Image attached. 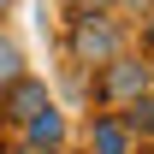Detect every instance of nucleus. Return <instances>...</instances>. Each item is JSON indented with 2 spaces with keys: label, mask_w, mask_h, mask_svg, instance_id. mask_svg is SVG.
<instances>
[{
  "label": "nucleus",
  "mask_w": 154,
  "mask_h": 154,
  "mask_svg": "<svg viewBox=\"0 0 154 154\" xmlns=\"http://www.w3.org/2000/svg\"><path fill=\"white\" fill-rule=\"evenodd\" d=\"M119 119H125V131L136 136V142H154V89H142V95H131L125 107H113Z\"/></svg>",
  "instance_id": "nucleus-6"
},
{
  "label": "nucleus",
  "mask_w": 154,
  "mask_h": 154,
  "mask_svg": "<svg viewBox=\"0 0 154 154\" xmlns=\"http://www.w3.org/2000/svg\"><path fill=\"white\" fill-rule=\"evenodd\" d=\"M136 148H142V142L125 131V119H119L113 107H95V113H89V125H83V154H136Z\"/></svg>",
  "instance_id": "nucleus-4"
},
{
  "label": "nucleus",
  "mask_w": 154,
  "mask_h": 154,
  "mask_svg": "<svg viewBox=\"0 0 154 154\" xmlns=\"http://www.w3.org/2000/svg\"><path fill=\"white\" fill-rule=\"evenodd\" d=\"M6 154H54V148H42V142H30V136H12Z\"/></svg>",
  "instance_id": "nucleus-11"
},
{
  "label": "nucleus",
  "mask_w": 154,
  "mask_h": 154,
  "mask_svg": "<svg viewBox=\"0 0 154 154\" xmlns=\"http://www.w3.org/2000/svg\"><path fill=\"white\" fill-rule=\"evenodd\" d=\"M18 136H30V142H42V148H54V154H71V119H65L59 101H48L36 119H24Z\"/></svg>",
  "instance_id": "nucleus-5"
},
{
  "label": "nucleus",
  "mask_w": 154,
  "mask_h": 154,
  "mask_svg": "<svg viewBox=\"0 0 154 154\" xmlns=\"http://www.w3.org/2000/svg\"><path fill=\"white\" fill-rule=\"evenodd\" d=\"M48 101H54V89H48V83H42L36 71L12 77V83L0 89V125H6V131H18L24 119H36L42 107H48Z\"/></svg>",
  "instance_id": "nucleus-3"
},
{
  "label": "nucleus",
  "mask_w": 154,
  "mask_h": 154,
  "mask_svg": "<svg viewBox=\"0 0 154 154\" xmlns=\"http://www.w3.org/2000/svg\"><path fill=\"white\" fill-rule=\"evenodd\" d=\"M6 6H12V0H0V12H6Z\"/></svg>",
  "instance_id": "nucleus-13"
},
{
  "label": "nucleus",
  "mask_w": 154,
  "mask_h": 154,
  "mask_svg": "<svg viewBox=\"0 0 154 154\" xmlns=\"http://www.w3.org/2000/svg\"><path fill=\"white\" fill-rule=\"evenodd\" d=\"M142 148H148V154H154V142H142Z\"/></svg>",
  "instance_id": "nucleus-14"
},
{
  "label": "nucleus",
  "mask_w": 154,
  "mask_h": 154,
  "mask_svg": "<svg viewBox=\"0 0 154 154\" xmlns=\"http://www.w3.org/2000/svg\"><path fill=\"white\" fill-rule=\"evenodd\" d=\"M125 48H136V36L119 12H65V65L71 71H101Z\"/></svg>",
  "instance_id": "nucleus-1"
},
{
  "label": "nucleus",
  "mask_w": 154,
  "mask_h": 154,
  "mask_svg": "<svg viewBox=\"0 0 154 154\" xmlns=\"http://www.w3.org/2000/svg\"><path fill=\"white\" fill-rule=\"evenodd\" d=\"M6 142H12V136H6V125H0V154H6Z\"/></svg>",
  "instance_id": "nucleus-12"
},
{
  "label": "nucleus",
  "mask_w": 154,
  "mask_h": 154,
  "mask_svg": "<svg viewBox=\"0 0 154 154\" xmlns=\"http://www.w3.org/2000/svg\"><path fill=\"white\" fill-rule=\"evenodd\" d=\"M12 77H24V48L6 36V30H0V89H6Z\"/></svg>",
  "instance_id": "nucleus-7"
},
{
  "label": "nucleus",
  "mask_w": 154,
  "mask_h": 154,
  "mask_svg": "<svg viewBox=\"0 0 154 154\" xmlns=\"http://www.w3.org/2000/svg\"><path fill=\"white\" fill-rule=\"evenodd\" d=\"M148 6H154V0H113V12H119L125 24H136L142 12H148Z\"/></svg>",
  "instance_id": "nucleus-9"
},
{
  "label": "nucleus",
  "mask_w": 154,
  "mask_h": 154,
  "mask_svg": "<svg viewBox=\"0 0 154 154\" xmlns=\"http://www.w3.org/2000/svg\"><path fill=\"white\" fill-rule=\"evenodd\" d=\"M154 89V59L142 48H125L119 59H107L101 71H89V101L95 107H125L131 95Z\"/></svg>",
  "instance_id": "nucleus-2"
},
{
  "label": "nucleus",
  "mask_w": 154,
  "mask_h": 154,
  "mask_svg": "<svg viewBox=\"0 0 154 154\" xmlns=\"http://www.w3.org/2000/svg\"><path fill=\"white\" fill-rule=\"evenodd\" d=\"M136 24H142V30H136V48H142V54L154 59V6H148V12H142Z\"/></svg>",
  "instance_id": "nucleus-8"
},
{
  "label": "nucleus",
  "mask_w": 154,
  "mask_h": 154,
  "mask_svg": "<svg viewBox=\"0 0 154 154\" xmlns=\"http://www.w3.org/2000/svg\"><path fill=\"white\" fill-rule=\"evenodd\" d=\"M65 12H113V0H59Z\"/></svg>",
  "instance_id": "nucleus-10"
}]
</instances>
